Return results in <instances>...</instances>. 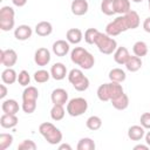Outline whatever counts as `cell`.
<instances>
[{
  "label": "cell",
  "mask_w": 150,
  "mask_h": 150,
  "mask_svg": "<svg viewBox=\"0 0 150 150\" xmlns=\"http://www.w3.org/2000/svg\"><path fill=\"white\" fill-rule=\"evenodd\" d=\"M50 52L45 48V47H41V48H38L35 50V54H34V62L40 66V67H45L47 66L49 62H50Z\"/></svg>",
  "instance_id": "7"
},
{
  "label": "cell",
  "mask_w": 150,
  "mask_h": 150,
  "mask_svg": "<svg viewBox=\"0 0 150 150\" xmlns=\"http://www.w3.org/2000/svg\"><path fill=\"white\" fill-rule=\"evenodd\" d=\"M23 112L26 114H32L35 111L36 109V102L34 101H22V105H21Z\"/></svg>",
  "instance_id": "41"
},
{
  "label": "cell",
  "mask_w": 150,
  "mask_h": 150,
  "mask_svg": "<svg viewBox=\"0 0 150 150\" xmlns=\"http://www.w3.org/2000/svg\"><path fill=\"white\" fill-rule=\"evenodd\" d=\"M97 97L100 101L102 102H107L110 101L111 96H110V88H109V83H103L97 88Z\"/></svg>",
  "instance_id": "26"
},
{
  "label": "cell",
  "mask_w": 150,
  "mask_h": 150,
  "mask_svg": "<svg viewBox=\"0 0 150 150\" xmlns=\"http://www.w3.org/2000/svg\"><path fill=\"white\" fill-rule=\"evenodd\" d=\"M68 81L71 83V84H74V83H76V82H79L84 75H83V71L81 70V69H76V68H74V69H71L69 73H68Z\"/></svg>",
  "instance_id": "37"
},
{
  "label": "cell",
  "mask_w": 150,
  "mask_h": 150,
  "mask_svg": "<svg viewBox=\"0 0 150 150\" xmlns=\"http://www.w3.org/2000/svg\"><path fill=\"white\" fill-rule=\"evenodd\" d=\"M132 52L136 56L138 57H143L148 54V46L144 41H137L134 43L132 46Z\"/></svg>",
  "instance_id": "28"
},
{
  "label": "cell",
  "mask_w": 150,
  "mask_h": 150,
  "mask_svg": "<svg viewBox=\"0 0 150 150\" xmlns=\"http://www.w3.org/2000/svg\"><path fill=\"white\" fill-rule=\"evenodd\" d=\"M144 137H145V143L150 146V131H148V132L144 135Z\"/></svg>",
  "instance_id": "48"
},
{
  "label": "cell",
  "mask_w": 150,
  "mask_h": 150,
  "mask_svg": "<svg viewBox=\"0 0 150 150\" xmlns=\"http://www.w3.org/2000/svg\"><path fill=\"white\" fill-rule=\"evenodd\" d=\"M101 12L105 15H114L115 12V0H102Z\"/></svg>",
  "instance_id": "30"
},
{
  "label": "cell",
  "mask_w": 150,
  "mask_h": 150,
  "mask_svg": "<svg viewBox=\"0 0 150 150\" xmlns=\"http://www.w3.org/2000/svg\"><path fill=\"white\" fill-rule=\"evenodd\" d=\"M125 68L129 70V71H131V73H135V71H137V70H139L141 69V67H142V57H138V56H136V55H130V57L128 59V61L125 62Z\"/></svg>",
  "instance_id": "20"
},
{
  "label": "cell",
  "mask_w": 150,
  "mask_h": 150,
  "mask_svg": "<svg viewBox=\"0 0 150 150\" xmlns=\"http://www.w3.org/2000/svg\"><path fill=\"white\" fill-rule=\"evenodd\" d=\"M96 47L98 48V50L105 55H110L112 54L116 48H117V42L115 39H112V36L108 35L107 33H98L96 40H95V43Z\"/></svg>",
  "instance_id": "2"
},
{
  "label": "cell",
  "mask_w": 150,
  "mask_h": 150,
  "mask_svg": "<svg viewBox=\"0 0 150 150\" xmlns=\"http://www.w3.org/2000/svg\"><path fill=\"white\" fill-rule=\"evenodd\" d=\"M1 109L5 114H12V115H16V112H19V103L13 100V98H9V100H5L1 104Z\"/></svg>",
  "instance_id": "16"
},
{
  "label": "cell",
  "mask_w": 150,
  "mask_h": 150,
  "mask_svg": "<svg viewBox=\"0 0 150 150\" xmlns=\"http://www.w3.org/2000/svg\"><path fill=\"white\" fill-rule=\"evenodd\" d=\"M35 149H36V144L32 139H23L18 145V150H35Z\"/></svg>",
  "instance_id": "40"
},
{
  "label": "cell",
  "mask_w": 150,
  "mask_h": 150,
  "mask_svg": "<svg viewBox=\"0 0 150 150\" xmlns=\"http://www.w3.org/2000/svg\"><path fill=\"white\" fill-rule=\"evenodd\" d=\"M86 125H87V128H88L89 130L96 131V130H98V129L102 127V120H101L98 116L93 115V116H90V117L87 118Z\"/></svg>",
  "instance_id": "31"
},
{
  "label": "cell",
  "mask_w": 150,
  "mask_h": 150,
  "mask_svg": "<svg viewBox=\"0 0 150 150\" xmlns=\"http://www.w3.org/2000/svg\"><path fill=\"white\" fill-rule=\"evenodd\" d=\"M145 135V129L142 125H131L128 129V137L131 141H141Z\"/></svg>",
  "instance_id": "17"
},
{
  "label": "cell",
  "mask_w": 150,
  "mask_h": 150,
  "mask_svg": "<svg viewBox=\"0 0 150 150\" xmlns=\"http://www.w3.org/2000/svg\"><path fill=\"white\" fill-rule=\"evenodd\" d=\"M88 109V102L83 97H74L67 103V112L71 117H77L83 115Z\"/></svg>",
  "instance_id": "4"
},
{
  "label": "cell",
  "mask_w": 150,
  "mask_h": 150,
  "mask_svg": "<svg viewBox=\"0 0 150 150\" xmlns=\"http://www.w3.org/2000/svg\"><path fill=\"white\" fill-rule=\"evenodd\" d=\"M89 84H90L89 79H88L87 76H83L79 82L74 83L73 87H74L75 90H77V91H84V90H87V89L89 88Z\"/></svg>",
  "instance_id": "38"
},
{
  "label": "cell",
  "mask_w": 150,
  "mask_h": 150,
  "mask_svg": "<svg viewBox=\"0 0 150 150\" xmlns=\"http://www.w3.org/2000/svg\"><path fill=\"white\" fill-rule=\"evenodd\" d=\"M109 79H110V81H112V82H118V83H122L123 81H125V79H127V74H125V71L123 70V69H121V68H114V69H111L110 71H109Z\"/></svg>",
  "instance_id": "25"
},
{
  "label": "cell",
  "mask_w": 150,
  "mask_h": 150,
  "mask_svg": "<svg viewBox=\"0 0 150 150\" xmlns=\"http://www.w3.org/2000/svg\"><path fill=\"white\" fill-rule=\"evenodd\" d=\"M132 2H136V4H138V2H142L143 0H131Z\"/></svg>",
  "instance_id": "49"
},
{
  "label": "cell",
  "mask_w": 150,
  "mask_h": 150,
  "mask_svg": "<svg viewBox=\"0 0 150 150\" xmlns=\"http://www.w3.org/2000/svg\"><path fill=\"white\" fill-rule=\"evenodd\" d=\"M53 32V26L48 21H40L35 26V33L39 36H48Z\"/></svg>",
  "instance_id": "18"
},
{
  "label": "cell",
  "mask_w": 150,
  "mask_h": 150,
  "mask_svg": "<svg viewBox=\"0 0 150 150\" xmlns=\"http://www.w3.org/2000/svg\"><path fill=\"white\" fill-rule=\"evenodd\" d=\"M94 64H95V59H94L93 54L87 50L86 54L82 56V59H81V61L79 62L77 66H80L81 69L88 70V69H91V68L94 67Z\"/></svg>",
  "instance_id": "23"
},
{
  "label": "cell",
  "mask_w": 150,
  "mask_h": 150,
  "mask_svg": "<svg viewBox=\"0 0 150 150\" xmlns=\"http://www.w3.org/2000/svg\"><path fill=\"white\" fill-rule=\"evenodd\" d=\"M59 149H60V150H63V149H67V150H71V146H70L69 144H67V143H63V144H61V145L59 146Z\"/></svg>",
  "instance_id": "47"
},
{
  "label": "cell",
  "mask_w": 150,
  "mask_h": 150,
  "mask_svg": "<svg viewBox=\"0 0 150 150\" xmlns=\"http://www.w3.org/2000/svg\"><path fill=\"white\" fill-rule=\"evenodd\" d=\"M50 71H48V70H46V69H39V70H36L35 73H34V75H33V77H34V81L36 82V83H45V82H47L49 79H50Z\"/></svg>",
  "instance_id": "32"
},
{
  "label": "cell",
  "mask_w": 150,
  "mask_h": 150,
  "mask_svg": "<svg viewBox=\"0 0 150 150\" xmlns=\"http://www.w3.org/2000/svg\"><path fill=\"white\" fill-rule=\"evenodd\" d=\"M39 97V90L33 86H27L22 93V101H34L36 102Z\"/></svg>",
  "instance_id": "24"
},
{
  "label": "cell",
  "mask_w": 150,
  "mask_h": 150,
  "mask_svg": "<svg viewBox=\"0 0 150 150\" xmlns=\"http://www.w3.org/2000/svg\"><path fill=\"white\" fill-rule=\"evenodd\" d=\"M139 122H141V125L144 129H149L150 130V112L142 114L141 115V118H139Z\"/></svg>",
  "instance_id": "42"
},
{
  "label": "cell",
  "mask_w": 150,
  "mask_h": 150,
  "mask_svg": "<svg viewBox=\"0 0 150 150\" xmlns=\"http://www.w3.org/2000/svg\"><path fill=\"white\" fill-rule=\"evenodd\" d=\"M15 12L11 6H4L0 9V29L8 32L14 28L15 25Z\"/></svg>",
  "instance_id": "3"
},
{
  "label": "cell",
  "mask_w": 150,
  "mask_h": 150,
  "mask_svg": "<svg viewBox=\"0 0 150 150\" xmlns=\"http://www.w3.org/2000/svg\"><path fill=\"white\" fill-rule=\"evenodd\" d=\"M18 61V54L14 49H2L0 52V62L6 68L13 67Z\"/></svg>",
  "instance_id": "6"
},
{
  "label": "cell",
  "mask_w": 150,
  "mask_h": 150,
  "mask_svg": "<svg viewBox=\"0 0 150 150\" xmlns=\"http://www.w3.org/2000/svg\"><path fill=\"white\" fill-rule=\"evenodd\" d=\"M12 2L16 7H23L27 4V0H12Z\"/></svg>",
  "instance_id": "44"
},
{
  "label": "cell",
  "mask_w": 150,
  "mask_h": 150,
  "mask_svg": "<svg viewBox=\"0 0 150 150\" xmlns=\"http://www.w3.org/2000/svg\"><path fill=\"white\" fill-rule=\"evenodd\" d=\"M0 98H5L6 97V95H7V88H6V86L5 84H1L0 86Z\"/></svg>",
  "instance_id": "45"
},
{
  "label": "cell",
  "mask_w": 150,
  "mask_h": 150,
  "mask_svg": "<svg viewBox=\"0 0 150 150\" xmlns=\"http://www.w3.org/2000/svg\"><path fill=\"white\" fill-rule=\"evenodd\" d=\"M129 27H128V23H127V20H125V16L124 15H120L117 16L116 19H114L112 21H110L107 27H105V33L110 36H117L120 35L121 33L128 30Z\"/></svg>",
  "instance_id": "5"
},
{
  "label": "cell",
  "mask_w": 150,
  "mask_h": 150,
  "mask_svg": "<svg viewBox=\"0 0 150 150\" xmlns=\"http://www.w3.org/2000/svg\"><path fill=\"white\" fill-rule=\"evenodd\" d=\"M77 150H94L96 148L95 142L89 137H83L77 143Z\"/></svg>",
  "instance_id": "33"
},
{
  "label": "cell",
  "mask_w": 150,
  "mask_h": 150,
  "mask_svg": "<svg viewBox=\"0 0 150 150\" xmlns=\"http://www.w3.org/2000/svg\"><path fill=\"white\" fill-rule=\"evenodd\" d=\"M50 75L54 80L56 81H61L66 77V75H68L67 73V67L62 63V62H56L50 68Z\"/></svg>",
  "instance_id": "11"
},
{
  "label": "cell",
  "mask_w": 150,
  "mask_h": 150,
  "mask_svg": "<svg viewBox=\"0 0 150 150\" xmlns=\"http://www.w3.org/2000/svg\"><path fill=\"white\" fill-rule=\"evenodd\" d=\"M64 108L61 104H53V108L50 109V117L54 121H61L64 117Z\"/></svg>",
  "instance_id": "29"
},
{
  "label": "cell",
  "mask_w": 150,
  "mask_h": 150,
  "mask_svg": "<svg viewBox=\"0 0 150 150\" xmlns=\"http://www.w3.org/2000/svg\"><path fill=\"white\" fill-rule=\"evenodd\" d=\"M71 13L76 16L84 15L89 9V4L87 0H73L70 5Z\"/></svg>",
  "instance_id": "9"
},
{
  "label": "cell",
  "mask_w": 150,
  "mask_h": 150,
  "mask_svg": "<svg viewBox=\"0 0 150 150\" xmlns=\"http://www.w3.org/2000/svg\"><path fill=\"white\" fill-rule=\"evenodd\" d=\"M18 82L22 87H27L30 83V75L28 74L27 70H21L18 75Z\"/></svg>",
  "instance_id": "39"
},
{
  "label": "cell",
  "mask_w": 150,
  "mask_h": 150,
  "mask_svg": "<svg viewBox=\"0 0 150 150\" xmlns=\"http://www.w3.org/2000/svg\"><path fill=\"white\" fill-rule=\"evenodd\" d=\"M13 143V136L11 134H0V150H6Z\"/></svg>",
  "instance_id": "35"
},
{
  "label": "cell",
  "mask_w": 150,
  "mask_h": 150,
  "mask_svg": "<svg viewBox=\"0 0 150 150\" xmlns=\"http://www.w3.org/2000/svg\"><path fill=\"white\" fill-rule=\"evenodd\" d=\"M143 29L146 33H150V16H148L143 22Z\"/></svg>",
  "instance_id": "43"
},
{
  "label": "cell",
  "mask_w": 150,
  "mask_h": 150,
  "mask_svg": "<svg viewBox=\"0 0 150 150\" xmlns=\"http://www.w3.org/2000/svg\"><path fill=\"white\" fill-rule=\"evenodd\" d=\"M1 80L5 84H13L15 81H18V74L12 67L6 68L1 73Z\"/></svg>",
  "instance_id": "21"
},
{
  "label": "cell",
  "mask_w": 150,
  "mask_h": 150,
  "mask_svg": "<svg viewBox=\"0 0 150 150\" xmlns=\"http://www.w3.org/2000/svg\"><path fill=\"white\" fill-rule=\"evenodd\" d=\"M98 30L96 28H88L86 32H84V41L89 45H94L95 43V40L98 35Z\"/></svg>",
  "instance_id": "36"
},
{
  "label": "cell",
  "mask_w": 150,
  "mask_h": 150,
  "mask_svg": "<svg viewBox=\"0 0 150 150\" xmlns=\"http://www.w3.org/2000/svg\"><path fill=\"white\" fill-rule=\"evenodd\" d=\"M138 149H142V150H148L149 149V145H144V144H137L134 146V150H138Z\"/></svg>",
  "instance_id": "46"
},
{
  "label": "cell",
  "mask_w": 150,
  "mask_h": 150,
  "mask_svg": "<svg viewBox=\"0 0 150 150\" xmlns=\"http://www.w3.org/2000/svg\"><path fill=\"white\" fill-rule=\"evenodd\" d=\"M110 102H111V104H112V107L115 109H117V110H124L129 105V97H128L127 94L123 93L120 96H117L116 98L111 100Z\"/></svg>",
  "instance_id": "19"
},
{
  "label": "cell",
  "mask_w": 150,
  "mask_h": 150,
  "mask_svg": "<svg viewBox=\"0 0 150 150\" xmlns=\"http://www.w3.org/2000/svg\"><path fill=\"white\" fill-rule=\"evenodd\" d=\"M130 11V0H115V12L124 15Z\"/></svg>",
  "instance_id": "27"
},
{
  "label": "cell",
  "mask_w": 150,
  "mask_h": 150,
  "mask_svg": "<svg viewBox=\"0 0 150 150\" xmlns=\"http://www.w3.org/2000/svg\"><path fill=\"white\" fill-rule=\"evenodd\" d=\"M39 132L43 136V138L52 145H56L62 141V132L50 122H43L39 127Z\"/></svg>",
  "instance_id": "1"
},
{
  "label": "cell",
  "mask_w": 150,
  "mask_h": 150,
  "mask_svg": "<svg viewBox=\"0 0 150 150\" xmlns=\"http://www.w3.org/2000/svg\"><path fill=\"white\" fill-rule=\"evenodd\" d=\"M19 120L16 117V115H12V114H2L0 117V125L5 129H12L18 124Z\"/></svg>",
  "instance_id": "14"
},
{
  "label": "cell",
  "mask_w": 150,
  "mask_h": 150,
  "mask_svg": "<svg viewBox=\"0 0 150 150\" xmlns=\"http://www.w3.org/2000/svg\"><path fill=\"white\" fill-rule=\"evenodd\" d=\"M50 100H52V103L53 104L64 105L66 103H68V93L63 88H56V89H54L52 91Z\"/></svg>",
  "instance_id": "8"
},
{
  "label": "cell",
  "mask_w": 150,
  "mask_h": 150,
  "mask_svg": "<svg viewBox=\"0 0 150 150\" xmlns=\"http://www.w3.org/2000/svg\"><path fill=\"white\" fill-rule=\"evenodd\" d=\"M129 57H130V54L125 47H117L116 50L114 52V60L117 64H125Z\"/></svg>",
  "instance_id": "15"
},
{
  "label": "cell",
  "mask_w": 150,
  "mask_h": 150,
  "mask_svg": "<svg viewBox=\"0 0 150 150\" xmlns=\"http://www.w3.org/2000/svg\"><path fill=\"white\" fill-rule=\"evenodd\" d=\"M53 53L56 55V56H66L68 53H69V49H70V46H69V42L66 41V40H56L54 43H53Z\"/></svg>",
  "instance_id": "10"
},
{
  "label": "cell",
  "mask_w": 150,
  "mask_h": 150,
  "mask_svg": "<svg viewBox=\"0 0 150 150\" xmlns=\"http://www.w3.org/2000/svg\"><path fill=\"white\" fill-rule=\"evenodd\" d=\"M87 49H84L83 47H75L71 52H70V60L73 63L75 64H79V62L81 61L82 56L86 54Z\"/></svg>",
  "instance_id": "34"
},
{
  "label": "cell",
  "mask_w": 150,
  "mask_h": 150,
  "mask_svg": "<svg viewBox=\"0 0 150 150\" xmlns=\"http://www.w3.org/2000/svg\"><path fill=\"white\" fill-rule=\"evenodd\" d=\"M66 39L71 45H79L83 39V33L79 28H70L66 33Z\"/></svg>",
  "instance_id": "13"
},
{
  "label": "cell",
  "mask_w": 150,
  "mask_h": 150,
  "mask_svg": "<svg viewBox=\"0 0 150 150\" xmlns=\"http://www.w3.org/2000/svg\"><path fill=\"white\" fill-rule=\"evenodd\" d=\"M148 4H149V11H150V0H148Z\"/></svg>",
  "instance_id": "50"
},
{
  "label": "cell",
  "mask_w": 150,
  "mask_h": 150,
  "mask_svg": "<svg viewBox=\"0 0 150 150\" xmlns=\"http://www.w3.org/2000/svg\"><path fill=\"white\" fill-rule=\"evenodd\" d=\"M33 34L32 28L28 25H20L14 29V36L19 41H26L28 40Z\"/></svg>",
  "instance_id": "12"
},
{
  "label": "cell",
  "mask_w": 150,
  "mask_h": 150,
  "mask_svg": "<svg viewBox=\"0 0 150 150\" xmlns=\"http://www.w3.org/2000/svg\"><path fill=\"white\" fill-rule=\"evenodd\" d=\"M125 16V20H127V23H128V27L129 29H135L139 26V15L136 11H129L127 14H124Z\"/></svg>",
  "instance_id": "22"
}]
</instances>
